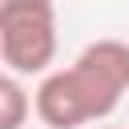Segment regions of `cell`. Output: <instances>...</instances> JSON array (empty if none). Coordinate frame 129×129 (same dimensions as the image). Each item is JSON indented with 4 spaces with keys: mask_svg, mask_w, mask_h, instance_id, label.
Segmentation results:
<instances>
[{
    "mask_svg": "<svg viewBox=\"0 0 129 129\" xmlns=\"http://www.w3.org/2000/svg\"><path fill=\"white\" fill-rule=\"evenodd\" d=\"M129 93V40H93L77 52L69 69H52L40 77L32 93L36 121L48 129H81L117 109Z\"/></svg>",
    "mask_w": 129,
    "mask_h": 129,
    "instance_id": "6da1fadb",
    "label": "cell"
},
{
    "mask_svg": "<svg viewBox=\"0 0 129 129\" xmlns=\"http://www.w3.org/2000/svg\"><path fill=\"white\" fill-rule=\"evenodd\" d=\"M56 56L52 0H0V60L4 73L44 77Z\"/></svg>",
    "mask_w": 129,
    "mask_h": 129,
    "instance_id": "7a4b0ae2",
    "label": "cell"
},
{
    "mask_svg": "<svg viewBox=\"0 0 129 129\" xmlns=\"http://www.w3.org/2000/svg\"><path fill=\"white\" fill-rule=\"evenodd\" d=\"M32 93L24 89V81L16 73L0 77V129H24V121L32 117Z\"/></svg>",
    "mask_w": 129,
    "mask_h": 129,
    "instance_id": "3957f363",
    "label": "cell"
}]
</instances>
